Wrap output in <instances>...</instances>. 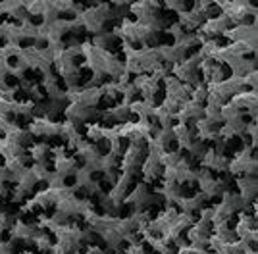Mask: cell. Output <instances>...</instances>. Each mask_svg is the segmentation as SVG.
<instances>
[{
    "instance_id": "6da1fadb",
    "label": "cell",
    "mask_w": 258,
    "mask_h": 254,
    "mask_svg": "<svg viewBox=\"0 0 258 254\" xmlns=\"http://www.w3.org/2000/svg\"><path fill=\"white\" fill-rule=\"evenodd\" d=\"M118 42H119V39L116 37V33L104 31V33H100V35H95L93 41H91V44H93L95 48H98V50H104V52L114 54V48L118 46Z\"/></svg>"
},
{
    "instance_id": "7a4b0ae2",
    "label": "cell",
    "mask_w": 258,
    "mask_h": 254,
    "mask_svg": "<svg viewBox=\"0 0 258 254\" xmlns=\"http://www.w3.org/2000/svg\"><path fill=\"white\" fill-rule=\"evenodd\" d=\"M29 154L35 164H48V160H52V147L48 143H33L29 148Z\"/></svg>"
},
{
    "instance_id": "3957f363",
    "label": "cell",
    "mask_w": 258,
    "mask_h": 254,
    "mask_svg": "<svg viewBox=\"0 0 258 254\" xmlns=\"http://www.w3.org/2000/svg\"><path fill=\"white\" fill-rule=\"evenodd\" d=\"M23 254H37V252H31V250H25Z\"/></svg>"
},
{
    "instance_id": "277c9868",
    "label": "cell",
    "mask_w": 258,
    "mask_h": 254,
    "mask_svg": "<svg viewBox=\"0 0 258 254\" xmlns=\"http://www.w3.org/2000/svg\"><path fill=\"white\" fill-rule=\"evenodd\" d=\"M245 254H256V252H245Z\"/></svg>"
}]
</instances>
